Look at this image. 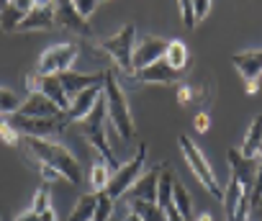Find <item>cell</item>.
Listing matches in <instances>:
<instances>
[{"mask_svg": "<svg viewBox=\"0 0 262 221\" xmlns=\"http://www.w3.org/2000/svg\"><path fill=\"white\" fill-rule=\"evenodd\" d=\"M54 11H57V24L62 29H67L70 34L80 36V39H93V29L88 26L85 18L77 16L75 6H72V0L67 3V0H59V3H54Z\"/></svg>", "mask_w": 262, "mask_h": 221, "instance_id": "obj_12", "label": "cell"}, {"mask_svg": "<svg viewBox=\"0 0 262 221\" xmlns=\"http://www.w3.org/2000/svg\"><path fill=\"white\" fill-rule=\"evenodd\" d=\"M257 157H259V162H262V144H259V152H257Z\"/></svg>", "mask_w": 262, "mask_h": 221, "instance_id": "obj_44", "label": "cell"}, {"mask_svg": "<svg viewBox=\"0 0 262 221\" xmlns=\"http://www.w3.org/2000/svg\"><path fill=\"white\" fill-rule=\"evenodd\" d=\"M165 62H167L172 70H180V72H185V64H188V47H185V41H180V39H172V41L167 44Z\"/></svg>", "mask_w": 262, "mask_h": 221, "instance_id": "obj_26", "label": "cell"}, {"mask_svg": "<svg viewBox=\"0 0 262 221\" xmlns=\"http://www.w3.org/2000/svg\"><path fill=\"white\" fill-rule=\"evenodd\" d=\"M183 75H185V72L172 70L165 59H160V62H155V64L139 70L134 80H137V82H144V85H172V82H178Z\"/></svg>", "mask_w": 262, "mask_h": 221, "instance_id": "obj_17", "label": "cell"}, {"mask_svg": "<svg viewBox=\"0 0 262 221\" xmlns=\"http://www.w3.org/2000/svg\"><path fill=\"white\" fill-rule=\"evenodd\" d=\"M208 126H211V116H208V110H201V114H195V116H193V129H195L198 134H206V131H208Z\"/></svg>", "mask_w": 262, "mask_h": 221, "instance_id": "obj_36", "label": "cell"}, {"mask_svg": "<svg viewBox=\"0 0 262 221\" xmlns=\"http://www.w3.org/2000/svg\"><path fill=\"white\" fill-rule=\"evenodd\" d=\"M18 114L21 116H29V119H59V116H64V110H59L47 95L29 93V98L18 108Z\"/></svg>", "mask_w": 262, "mask_h": 221, "instance_id": "obj_15", "label": "cell"}, {"mask_svg": "<svg viewBox=\"0 0 262 221\" xmlns=\"http://www.w3.org/2000/svg\"><path fill=\"white\" fill-rule=\"evenodd\" d=\"M39 93L41 95H47L59 110H70V98H67V93H64V87H62V82H59V75H49V77H39Z\"/></svg>", "mask_w": 262, "mask_h": 221, "instance_id": "obj_19", "label": "cell"}, {"mask_svg": "<svg viewBox=\"0 0 262 221\" xmlns=\"http://www.w3.org/2000/svg\"><path fill=\"white\" fill-rule=\"evenodd\" d=\"M80 54V44H57L52 49H47L41 57H39V64H36V72L41 77H49V75H62V72H70L75 59Z\"/></svg>", "mask_w": 262, "mask_h": 221, "instance_id": "obj_8", "label": "cell"}, {"mask_svg": "<svg viewBox=\"0 0 262 221\" xmlns=\"http://www.w3.org/2000/svg\"><path fill=\"white\" fill-rule=\"evenodd\" d=\"M231 64L239 70V75L244 80V90L249 95H254L259 90V77H262V49L234 54L231 57Z\"/></svg>", "mask_w": 262, "mask_h": 221, "instance_id": "obj_9", "label": "cell"}, {"mask_svg": "<svg viewBox=\"0 0 262 221\" xmlns=\"http://www.w3.org/2000/svg\"><path fill=\"white\" fill-rule=\"evenodd\" d=\"M111 175H113V170L98 157V160L93 162V167H90V178H88V183H90V193H105V188H108V183H111Z\"/></svg>", "mask_w": 262, "mask_h": 221, "instance_id": "obj_22", "label": "cell"}, {"mask_svg": "<svg viewBox=\"0 0 262 221\" xmlns=\"http://www.w3.org/2000/svg\"><path fill=\"white\" fill-rule=\"evenodd\" d=\"M95 203H98V193H85V195L75 203V208L70 211L67 221H93V216H95Z\"/></svg>", "mask_w": 262, "mask_h": 221, "instance_id": "obj_25", "label": "cell"}, {"mask_svg": "<svg viewBox=\"0 0 262 221\" xmlns=\"http://www.w3.org/2000/svg\"><path fill=\"white\" fill-rule=\"evenodd\" d=\"M226 160H229V167H231V178H236L244 188V193L252 190L254 185V175H257V167H259V157L249 160V157H242L239 149H229L226 152Z\"/></svg>", "mask_w": 262, "mask_h": 221, "instance_id": "obj_13", "label": "cell"}, {"mask_svg": "<svg viewBox=\"0 0 262 221\" xmlns=\"http://www.w3.org/2000/svg\"><path fill=\"white\" fill-rule=\"evenodd\" d=\"M247 193H244V188H242V183L236 180V178H229V185L224 188V211H226V221L234 216V211L239 208V203H242V198H244Z\"/></svg>", "mask_w": 262, "mask_h": 221, "instance_id": "obj_24", "label": "cell"}, {"mask_svg": "<svg viewBox=\"0 0 262 221\" xmlns=\"http://www.w3.org/2000/svg\"><path fill=\"white\" fill-rule=\"evenodd\" d=\"M172 206L178 208V213H180L185 221H190V218H193V201H190V193H188V188H185L180 180H175V190H172Z\"/></svg>", "mask_w": 262, "mask_h": 221, "instance_id": "obj_27", "label": "cell"}, {"mask_svg": "<svg viewBox=\"0 0 262 221\" xmlns=\"http://www.w3.org/2000/svg\"><path fill=\"white\" fill-rule=\"evenodd\" d=\"M103 103H105V114H108V121L111 126L116 129V134L128 142L134 137V119H131V108L126 103V95H123V87L116 77L113 70H103Z\"/></svg>", "mask_w": 262, "mask_h": 221, "instance_id": "obj_1", "label": "cell"}, {"mask_svg": "<svg viewBox=\"0 0 262 221\" xmlns=\"http://www.w3.org/2000/svg\"><path fill=\"white\" fill-rule=\"evenodd\" d=\"M123 221H142V218H139V216H137V213H134V211H128V213H126V218H123Z\"/></svg>", "mask_w": 262, "mask_h": 221, "instance_id": "obj_43", "label": "cell"}, {"mask_svg": "<svg viewBox=\"0 0 262 221\" xmlns=\"http://www.w3.org/2000/svg\"><path fill=\"white\" fill-rule=\"evenodd\" d=\"M160 172H162V165L160 167H152L147 172H142V178L128 188L126 198L128 203H137V201H144V203H157V183H160Z\"/></svg>", "mask_w": 262, "mask_h": 221, "instance_id": "obj_14", "label": "cell"}, {"mask_svg": "<svg viewBox=\"0 0 262 221\" xmlns=\"http://www.w3.org/2000/svg\"><path fill=\"white\" fill-rule=\"evenodd\" d=\"M247 198H249V208H252V211H254V208L259 206V201H262V162H259V167H257L254 185H252V190L247 193Z\"/></svg>", "mask_w": 262, "mask_h": 221, "instance_id": "obj_33", "label": "cell"}, {"mask_svg": "<svg viewBox=\"0 0 262 221\" xmlns=\"http://www.w3.org/2000/svg\"><path fill=\"white\" fill-rule=\"evenodd\" d=\"M259 206H262V201H259Z\"/></svg>", "mask_w": 262, "mask_h": 221, "instance_id": "obj_45", "label": "cell"}, {"mask_svg": "<svg viewBox=\"0 0 262 221\" xmlns=\"http://www.w3.org/2000/svg\"><path fill=\"white\" fill-rule=\"evenodd\" d=\"M105 121H108V114H105V103H103V98H100V100L95 103V108L90 110L82 121H77L75 126H77V131L82 134V139L100 154V160L116 172V170L121 167V162L116 160V154L111 152V144H108V139H105Z\"/></svg>", "mask_w": 262, "mask_h": 221, "instance_id": "obj_3", "label": "cell"}, {"mask_svg": "<svg viewBox=\"0 0 262 221\" xmlns=\"http://www.w3.org/2000/svg\"><path fill=\"white\" fill-rule=\"evenodd\" d=\"M180 13H183L185 29H193L195 26V18H193V3H190V0H183V3H180Z\"/></svg>", "mask_w": 262, "mask_h": 221, "instance_id": "obj_37", "label": "cell"}, {"mask_svg": "<svg viewBox=\"0 0 262 221\" xmlns=\"http://www.w3.org/2000/svg\"><path fill=\"white\" fill-rule=\"evenodd\" d=\"M144 162H147V147L142 144V147L137 149V154H134V157H131L128 162H123V165L111 175V183H108L105 193H108L113 201L123 198V195L128 193V188L142 178V172H144Z\"/></svg>", "mask_w": 262, "mask_h": 221, "instance_id": "obj_6", "label": "cell"}, {"mask_svg": "<svg viewBox=\"0 0 262 221\" xmlns=\"http://www.w3.org/2000/svg\"><path fill=\"white\" fill-rule=\"evenodd\" d=\"M113 206H116V201H113L108 193H98V203H95V216H93V221H111Z\"/></svg>", "mask_w": 262, "mask_h": 221, "instance_id": "obj_30", "label": "cell"}, {"mask_svg": "<svg viewBox=\"0 0 262 221\" xmlns=\"http://www.w3.org/2000/svg\"><path fill=\"white\" fill-rule=\"evenodd\" d=\"M178 144H180V152H183V157H185L190 172L198 178V183H201L213 198H224V188L219 185V180H216V175H213L208 160H206L203 152L198 149V144H193V139H190L188 134H180V137H178Z\"/></svg>", "mask_w": 262, "mask_h": 221, "instance_id": "obj_5", "label": "cell"}, {"mask_svg": "<svg viewBox=\"0 0 262 221\" xmlns=\"http://www.w3.org/2000/svg\"><path fill=\"white\" fill-rule=\"evenodd\" d=\"M16 221H41V216H39V213H34V211L29 208V211H24L21 216H16Z\"/></svg>", "mask_w": 262, "mask_h": 221, "instance_id": "obj_40", "label": "cell"}, {"mask_svg": "<svg viewBox=\"0 0 262 221\" xmlns=\"http://www.w3.org/2000/svg\"><path fill=\"white\" fill-rule=\"evenodd\" d=\"M34 160H39V165H49L54 170L62 172L64 180H70L72 185H77L82 180V170L77 165V160L70 154V149H64L62 144L52 142V139H26L21 144Z\"/></svg>", "mask_w": 262, "mask_h": 221, "instance_id": "obj_2", "label": "cell"}, {"mask_svg": "<svg viewBox=\"0 0 262 221\" xmlns=\"http://www.w3.org/2000/svg\"><path fill=\"white\" fill-rule=\"evenodd\" d=\"M249 211H252V208H249V198L244 195L242 203H239V208L234 211V216H231L229 221H249Z\"/></svg>", "mask_w": 262, "mask_h": 221, "instance_id": "obj_38", "label": "cell"}, {"mask_svg": "<svg viewBox=\"0 0 262 221\" xmlns=\"http://www.w3.org/2000/svg\"><path fill=\"white\" fill-rule=\"evenodd\" d=\"M167 44H170V41H167V39H160V36H147V39H142V41L134 47V70L139 72V70H144V67L160 62V59H165Z\"/></svg>", "mask_w": 262, "mask_h": 221, "instance_id": "obj_10", "label": "cell"}, {"mask_svg": "<svg viewBox=\"0 0 262 221\" xmlns=\"http://www.w3.org/2000/svg\"><path fill=\"white\" fill-rule=\"evenodd\" d=\"M6 119L26 139H52L67 126L64 116H59V119H29V116H21V114H11Z\"/></svg>", "mask_w": 262, "mask_h": 221, "instance_id": "obj_7", "label": "cell"}, {"mask_svg": "<svg viewBox=\"0 0 262 221\" xmlns=\"http://www.w3.org/2000/svg\"><path fill=\"white\" fill-rule=\"evenodd\" d=\"M72 6H75V11H77L80 18H88L100 3H98V0H72Z\"/></svg>", "mask_w": 262, "mask_h": 221, "instance_id": "obj_34", "label": "cell"}, {"mask_svg": "<svg viewBox=\"0 0 262 221\" xmlns=\"http://www.w3.org/2000/svg\"><path fill=\"white\" fill-rule=\"evenodd\" d=\"M24 16H26V13L16 6V0H11V3H0V29H3L6 34L18 31Z\"/></svg>", "mask_w": 262, "mask_h": 221, "instance_id": "obj_21", "label": "cell"}, {"mask_svg": "<svg viewBox=\"0 0 262 221\" xmlns=\"http://www.w3.org/2000/svg\"><path fill=\"white\" fill-rule=\"evenodd\" d=\"M52 206V198H49V185L44 183L39 190H36V195H34V201H31V211L34 213H41L44 208H49Z\"/></svg>", "mask_w": 262, "mask_h": 221, "instance_id": "obj_32", "label": "cell"}, {"mask_svg": "<svg viewBox=\"0 0 262 221\" xmlns=\"http://www.w3.org/2000/svg\"><path fill=\"white\" fill-rule=\"evenodd\" d=\"M259 144H262V116H257V119L252 121V126H249L247 137H244V139H242V144H239V154H242V157L254 160V157H257V152H259Z\"/></svg>", "mask_w": 262, "mask_h": 221, "instance_id": "obj_20", "label": "cell"}, {"mask_svg": "<svg viewBox=\"0 0 262 221\" xmlns=\"http://www.w3.org/2000/svg\"><path fill=\"white\" fill-rule=\"evenodd\" d=\"M175 180H178V178H175V172L162 167V172H160V183H157V206H160L162 211L172 206V190H175Z\"/></svg>", "mask_w": 262, "mask_h": 221, "instance_id": "obj_23", "label": "cell"}, {"mask_svg": "<svg viewBox=\"0 0 262 221\" xmlns=\"http://www.w3.org/2000/svg\"><path fill=\"white\" fill-rule=\"evenodd\" d=\"M165 216H167V221H185L180 213H178V208L175 206H170V208H165Z\"/></svg>", "mask_w": 262, "mask_h": 221, "instance_id": "obj_41", "label": "cell"}, {"mask_svg": "<svg viewBox=\"0 0 262 221\" xmlns=\"http://www.w3.org/2000/svg\"><path fill=\"white\" fill-rule=\"evenodd\" d=\"M39 167H41V178H44L47 185H49V183H57V180H64L59 170H54V167H49V165H39Z\"/></svg>", "mask_w": 262, "mask_h": 221, "instance_id": "obj_39", "label": "cell"}, {"mask_svg": "<svg viewBox=\"0 0 262 221\" xmlns=\"http://www.w3.org/2000/svg\"><path fill=\"white\" fill-rule=\"evenodd\" d=\"M211 8H213V3H208V0H193V18H195V24H201L211 13Z\"/></svg>", "mask_w": 262, "mask_h": 221, "instance_id": "obj_35", "label": "cell"}, {"mask_svg": "<svg viewBox=\"0 0 262 221\" xmlns=\"http://www.w3.org/2000/svg\"><path fill=\"white\" fill-rule=\"evenodd\" d=\"M195 221H213V218H211V213H208V211H203V213H198V216H195Z\"/></svg>", "mask_w": 262, "mask_h": 221, "instance_id": "obj_42", "label": "cell"}, {"mask_svg": "<svg viewBox=\"0 0 262 221\" xmlns=\"http://www.w3.org/2000/svg\"><path fill=\"white\" fill-rule=\"evenodd\" d=\"M0 139H3V144H11V147H21L24 144V137L8 124L6 116H0Z\"/></svg>", "mask_w": 262, "mask_h": 221, "instance_id": "obj_31", "label": "cell"}, {"mask_svg": "<svg viewBox=\"0 0 262 221\" xmlns=\"http://www.w3.org/2000/svg\"><path fill=\"white\" fill-rule=\"evenodd\" d=\"M134 41H137V29L131 26V24H126L116 36L105 39L98 49H100L103 54H108L123 75L137 77V70H134V47H137V44H134Z\"/></svg>", "mask_w": 262, "mask_h": 221, "instance_id": "obj_4", "label": "cell"}, {"mask_svg": "<svg viewBox=\"0 0 262 221\" xmlns=\"http://www.w3.org/2000/svg\"><path fill=\"white\" fill-rule=\"evenodd\" d=\"M21 108V100L13 90H6L0 87V116H11V114H18Z\"/></svg>", "mask_w": 262, "mask_h": 221, "instance_id": "obj_29", "label": "cell"}, {"mask_svg": "<svg viewBox=\"0 0 262 221\" xmlns=\"http://www.w3.org/2000/svg\"><path fill=\"white\" fill-rule=\"evenodd\" d=\"M131 211H134L142 221H167L165 211H162L157 203H144V201H137V203H131Z\"/></svg>", "mask_w": 262, "mask_h": 221, "instance_id": "obj_28", "label": "cell"}, {"mask_svg": "<svg viewBox=\"0 0 262 221\" xmlns=\"http://www.w3.org/2000/svg\"><path fill=\"white\" fill-rule=\"evenodd\" d=\"M103 98V85H98V87H88V90H82L80 95H75L72 100H70V110L64 114V119H67V124H77V121H82L90 110L95 108V103Z\"/></svg>", "mask_w": 262, "mask_h": 221, "instance_id": "obj_16", "label": "cell"}, {"mask_svg": "<svg viewBox=\"0 0 262 221\" xmlns=\"http://www.w3.org/2000/svg\"><path fill=\"white\" fill-rule=\"evenodd\" d=\"M59 82H62V87H64L67 98L72 100V98H75V95H80L82 90L103 85V72H95V75H82V72L70 70V72H62V75H59Z\"/></svg>", "mask_w": 262, "mask_h": 221, "instance_id": "obj_18", "label": "cell"}, {"mask_svg": "<svg viewBox=\"0 0 262 221\" xmlns=\"http://www.w3.org/2000/svg\"><path fill=\"white\" fill-rule=\"evenodd\" d=\"M57 26V11H54V3H36L34 11H29L18 26L21 34H29V31H52Z\"/></svg>", "mask_w": 262, "mask_h": 221, "instance_id": "obj_11", "label": "cell"}]
</instances>
